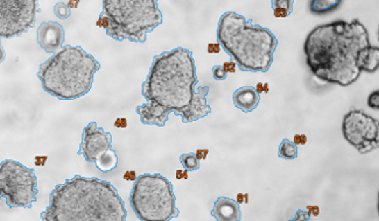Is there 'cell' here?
<instances>
[{
  "mask_svg": "<svg viewBox=\"0 0 379 221\" xmlns=\"http://www.w3.org/2000/svg\"><path fill=\"white\" fill-rule=\"evenodd\" d=\"M368 29L358 19L317 26L305 42L306 63L314 76L339 87H349L361 76L358 54L370 46Z\"/></svg>",
  "mask_w": 379,
  "mask_h": 221,
  "instance_id": "cell-1",
  "label": "cell"
},
{
  "mask_svg": "<svg viewBox=\"0 0 379 221\" xmlns=\"http://www.w3.org/2000/svg\"><path fill=\"white\" fill-rule=\"evenodd\" d=\"M44 221H125L128 211L109 181L80 175L55 186L49 205L41 213Z\"/></svg>",
  "mask_w": 379,
  "mask_h": 221,
  "instance_id": "cell-2",
  "label": "cell"
},
{
  "mask_svg": "<svg viewBox=\"0 0 379 221\" xmlns=\"http://www.w3.org/2000/svg\"><path fill=\"white\" fill-rule=\"evenodd\" d=\"M197 83L193 53L178 47L154 56L142 94L147 102L166 106L173 113L190 104Z\"/></svg>",
  "mask_w": 379,
  "mask_h": 221,
  "instance_id": "cell-3",
  "label": "cell"
},
{
  "mask_svg": "<svg viewBox=\"0 0 379 221\" xmlns=\"http://www.w3.org/2000/svg\"><path fill=\"white\" fill-rule=\"evenodd\" d=\"M217 42L245 73H267L278 47L277 37L270 29L253 25L236 12L221 15Z\"/></svg>",
  "mask_w": 379,
  "mask_h": 221,
  "instance_id": "cell-4",
  "label": "cell"
},
{
  "mask_svg": "<svg viewBox=\"0 0 379 221\" xmlns=\"http://www.w3.org/2000/svg\"><path fill=\"white\" fill-rule=\"evenodd\" d=\"M99 62L83 48L63 46L41 63L37 77L41 87L58 100H76L89 94Z\"/></svg>",
  "mask_w": 379,
  "mask_h": 221,
  "instance_id": "cell-5",
  "label": "cell"
},
{
  "mask_svg": "<svg viewBox=\"0 0 379 221\" xmlns=\"http://www.w3.org/2000/svg\"><path fill=\"white\" fill-rule=\"evenodd\" d=\"M162 21L158 0H103L97 26L113 40L144 44Z\"/></svg>",
  "mask_w": 379,
  "mask_h": 221,
  "instance_id": "cell-6",
  "label": "cell"
},
{
  "mask_svg": "<svg viewBox=\"0 0 379 221\" xmlns=\"http://www.w3.org/2000/svg\"><path fill=\"white\" fill-rule=\"evenodd\" d=\"M130 204L142 221H168L180 215L173 184L160 174L138 176L132 188Z\"/></svg>",
  "mask_w": 379,
  "mask_h": 221,
  "instance_id": "cell-7",
  "label": "cell"
},
{
  "mask_svg": "<svg viewBox=\"0 0 379 221\" xmlns=\"http://www.w3.org/2000/svg\"><path fill=\"white\" fill-rule=\"evenodd\" d=\"M0 186L8 207L31 209L37 200V177L35 171L17 161L0 163Z\"/></svg>",
  "mask_w": 379,
  "mask_h": 221,
  "instance_id": "cell-8",
  "label": "cell"
},
{
  "mask_svg": "<svg viewBox=\"0 0 379 221\" xmlns=\"http://www.w3.org/2000/svg\"><path fill=\"white\" fill-rule=\"evenodd\" d=\"M37 0H0V37L12 39L33 28Z\"/></svg>",
  "mask_w": 379,
  "mask_h": 221,
  "instance_id": "cell-9",
  "label": "cell"
},
{
  "mask_svg": "<svg viewBox=\"0 0 379 221\" xmlns=\"http://www.w3.org/2000/svg\"><path fill=\"white\" fill-rule=\"evenodd\" d=\"M343 138L360 154H369L378 148V120L360 109H351L343 118Z\"/></svg>",
  "mask_w": 379,
  "mask_h": 221,
  "instance_id": "cell-10",
  "label": "cell"
},
{
  "mask_svg": "<svg viewBox=\"0 0 379 221\" xmlns=\"http://www.w3.org/2000/svg\"><path fill=\"white\" fill-rule=\"evenodd\" d=\"M112 148V135L109 132L104 131L95 121L87 123L82 133V141L77 154L83 156L84 160L90 163L102 155L103 152Z\"/></svg>",
  "mask_w": 379,
  "mask_h": 221,
  "instance_id": "cell-11",
  "label": "cell"
},
{
  "mask_svg": "<svg viewBox=\"0 0 379 221\" xmlns=\"http://www.w3.org/2000/svg\"><path fill=\"white\" fill-rule=\"evenodd\" d=\"M209 90H210V87L208 85L197 87L190 104L185 106L183 109H178L173 113L175 116H181L183 123H194V121L203 119L205 116H209L212 113V107L207 102Z\"/></svg>",
  "mask_w": 379,
  "mask_h": 221,
  "instance_id": "cell-12",
  "label": "cell"
},
{
  "mask_svg": "<svg viewBox=\"0 0 379 221\" xmlns=\"http://www.w3.org/2000/svg\"><path fill=\"white\" fill-rule=\"evenodd\" d=\"M65 28L58 22H42L37 28V44L48 54L54 55L61 51L65 44Z\"/></svg>",
  "mask_w": 379,
  "mask_h": 221,
  "instance_id": "cell-13",
  "label": "cell"
},
{
  "mask_svg": "<svg viewBox=\"0 0 379 221\" xmlns=\"http://www.w3.org/2000/svg\"><path fill=\"white\" fill-rule=\"evenodd\" d=\"M135 112L140 116L142 125L164 127L171 111L166 106L158 104V103L147 102L142 105L137 106Z\"/></svg>",
  "mask_w": 379,
  "mask_h": 221,
  "instance_id": "cell-14",
  "label": "cell"
},
{
  "mask_svg": "<svg viewBox=\"0 0 379 221\" xmlns=\"http://www.w3.org/2000/svg\"><path fill=\"white\" fill-rule=\"evenodd\" d=\"M212 217L219 221H239L242 219L241 205L231 198L219 197L212 207Z\"/></svg>",
  "mask_w": 379,
  "mask_h": 221,
  "instance_id": "cell-15",
  "label": "cell"
},
{
  "mask_svg": "<svg viewBox=\"0 0 379 221\" xmlns=\"http://www.w3.org/2000/svg\"><path fill=\"white\" fill-rule=\"evenodd\" d=\"M233 105L242 112L250 113L257 109L260 103V94H257L255 87H242L233 94Z\"/></svg>",
  "mask_w": 379,
  "mask_h": 221,
  "instance_id": "cell-16",
  "label": "cell"
},
{
  "mask_svg": "<svg viewBox=\"0 0 379 221\" xmlns=\"http://www.w3.org/2000/svg\"><path fill=\"white\" fill-rule=\"evenodd\" d=\"M357 66L362 73H373L378 70L379 47L378 46H368L362 49L358 54Z\"/></svg>",
  "mask_w": 379,
  "mask_h": 221,
  "instance_id": "cell-17",
  "label": "cell"
},
{
  "mask_svg": "<svg viewBox=\"0 0 379 221\" xmlns=\"http://www.w3.org/2000/svg\"><path fill=\"white\" fill-rule=\"evenodd\" d=\"M343 0H310V11L315 15H325L335 12Z\"/></svg>",
  "mask_w": 379,
  "mask_h": 221,
  "instance_id": "cell-18",
  "label": "cell"
},
{
  "mask_svg": "<svg viewBox=\"0 0 379 221\" xmlns=\"http://www.w3.org/2000/svg\"><path fill=\"white\" fill-rule=\"evenodd\" d=\"M96 166L103 173H109L116 169L118 166V156L112 148L103 152L99 159L95 161Z\"/></svg>",
  "mask_w": 379,
  "mask_h": 221,
  "instance_id": "cell-19",
  "label": "cell"
},
{
  "mask_svg": "<svg viewBox=\"0 0 379 221\" xmlns=\"http://www.w3.org/2000/svg\"><path fill=\"white\" fill-rule=\"evenodd\" d=\"M294 0H272V10L277 19L287 18L292 15Z\"/></svg>",
  "mask_w": 379,
  "mask_h": 221,
  "instance_id": "cell-20",
  "label": "cell"
},
{
  "mask_svg": "<svg viewBox=\"0 0 379 221\" xmlns=\"http://www.w3.org/2000/svg\"><path fill=\"white\" fill-rule=\"evenodd\" d=\"M298 145H294V142L288 140V139H284L281 141L280 145H279V150H278V156L280 159L284 160H296L298 157Z\"/></svg>",
  "mask_w": 379,
  "mask_h": 221,
  "instance_id": "cell-21",
  "label": "cell"
},
{
  "mask_svg": "<svg viewBox=\"0 0 379 221\" xmlns=\"http://www.w3.org/2000/svg\"><path fill=\"white\" fill-rule=\"evenodd\" d=\"M180 162L183 164V169L188 171H195L200 169V161L197 160L195 152H188L180 156Z\"/></svg>",
  "mask_w": 379,
  "mask_h": 221,
  "instance_id": "cell-22",
  "label": "cell"
},
{
  "mask_svg": "<svg viewBox=\"0 0 379 221\" xmlns=\"http://www.w3.org/2000/svg\"><path fill=\"white\" fill-rule=\"evenodd\" d=\"M54 15L61 20H66L71 15V10L65 3H58L54 6Z\"/></svg>",
  "mask_w": 379,
  "mask_h": 221,
  "instance_id": "cell-23",
  "label": "cell"
},
{
  "mask_svg": "<svg viewBox=\"0 0 379 221\" xmlns=\"http://www.w3.org/2000/svg\"><path fill=\"white\" fill-rule=\"evenodd\" d=\"M212 76L215 78L216 80L219 82H222V80H226V77H228V73L224 71L222 66H215L212 67Z\"/></svg>",
  "mask_w": 379,
  "mask_h": 221,
  "instance_id": "cell-24",
  "label": "cell"
},
{
  "mask_svg": "<svg viewBox=\"0 0 379 221\" xmlns=\"http://www.w3.org/2000/svg\"><path fill=\"white\" fill-rule=\"evenodd\" d=\"M368 106L372 109H379V91H375L369 96Z\"/></svg>",
  "mask_w": 379,
  "mask_h": 221,
  "instance_id": "cell-25",
  "label": "cell"
},
{
  "mask_svg": "<svg viewBox=\"0 0 379 221\" xmlns=\"http://www.w3.org/2000/svg\"><path fill=\"white\" fill-rule=\"evenodd\" d=\"M222 68L226 73H236V69H237V64H236V62L233 61V58H231L230 61L224 62V63H223Z\"/></svg>",
  "mask_w": 379,
  "mask_h": 221,
  "instance_id": "cell-26",
  "label": "cell"
},
{
  "mask_svg": "<svg viewBox=\"0 0 379 221\" xmlns=\"http://www.w3.org/2000/svg\"><path fill=\"white\" fill-rule=\"evenodd\" d=\"M310 212L308 211H296V215L294 219H293V221H307L310 220Z\"/></svg>",
  "mask_w": 379,
  "mask_h": 221,
  "instance_id": "cell-27",
  "label": "cell"
},
{
  "mask_svg": "<svg viewBox=\"0 0 379 221\" xmlns=\"http://www.w3.org/2000/svg\"><path fill=\"white\" fill-rule=\"evenodd\" d=\"M222 51V47L219 42H215V44H209L208 47H207V51L208 54H219Z\"/></svg>",
  "mask_w": 379,
  "mask_h": 221,
  "instance_id": "cell-28",
  "label": "cell"
},
{
  "mask_svg": "<svg viewBox=\"0 0 379 221\" xmlns=\"http://www.w3.org/2000/svg\"><path fill=\"white\" fill-rule=\"evenodd\" d=\"M113 126L118 128V130H125V128L128 127V119L126 118H117Z\"/></svg>",
  "mask_w": 379,
  "mask_h": 221,
  "instance_id": "cell-29",
  "label": "cell"
},
{
  "mask_svg": "<svg viewBox=\"0 0 379 221\" xmlns=\"http://www.w3.org/2000/svg\"><path fill=\"white\" fill-rule=\"evenodd\" d=\"M209 149H197L195 155H196L197 160H207L208 157Z\"/></svg>",
  "mask_w": 379,
  "mask_h": 221,
  "instance_id": "cell-30",
  "label": "cell"
},
{
  "mask_svg": "<svg viewBox=\"0 0 379 221\" xmlns=\"http://www.w3.org/2000/svg\"><path fill=\"white\" fill-rule=\"evenodd\" d=\"M137 177H138V175H137L135 170H128L125 173L124 176H123L125 181L128 182H135Z\"/></svg>",
  "mask_w": 379,
  "mask_h": 221,
  "instance_id": "cell-31",
  "label": "cell"
},
{
  "mask_svg": "<svg viewBox=\"0 0 379 221\" xmlns=\"http://www.w3.org/2000/svg\"><path fill=\"white\" fill-rule=\"evenodd\" d=\"M307 211L310 212L312 217H319L320 215V209L317 205H308Z\"/></svg>",
  "mask_w": 379,
  "mask_h": 221,
  "instance_id": "cell-32",
  "label": "cell"
},
{
  "mask_svg": "<svg viewBox=\"0 0 379 221\" xmlns=\"http://www.w3.org/2000/svg\"><path fill=\"white\" fill-rule=\"evenodd\" d=\"M188 173L190 171L186 170V169H180V170H176V179H188Z\"/></svg>",
  "mask_w": 379,
  "mask_h": 221,
  "instance_id": "cell-33",
  "label": "cell"
},
{
  "mask_svg": "<svg viewBox=\"0 0 379 221\" xmlns=\"http://www.w3.org/2000/svg\"><path fill=\"white\" fill-rule=\"evenodd\" d=\"M47 156H37V157H35V166H37V167H44L46 162H47Z\"/></svg>",
  "mask_w": 379,
  "mask_h": 221,
  "instance_id": "cell-34",
  "label": "cell"
},
{
  "mask_svg": "<svg viewBox=\"0 0 379 221\" xmlns=\"http://www.w3.org/2000/svg\"><path fill=\"white\" fill-rule=\"evenodd\" d=\"M5 58H6V54H5L4 48L1 46V42H0V63L4 62Z\"/></svg>",
  "mask_w": 379,
  "mask_h": 221,
  "instance_id": "cell-35",
  "label": "cell"
},
{
  "mask_svg": "<svg viewBox=\"0 0 379 221\" xmlns=\"http://www.w3.org/2000/svg\"><path fill=\"white\" fill-rule=\"evenodd\" d=\"M257 94H264V83L257 84V87H255Z\"/></svg>",
  "mask_w": 379,
  "mask_h": 221,
  "instance_id": "cell-36",
  "label": "cell"
},
{
  "mask_svg": "<svg viewBox=\"0 0 379 221\" xmlns=\"http://www.w3.org/2000/svg\"><path fill=\"white\" fill-rule=\"evenodd\" d=\"M307 141H308V138H307V135L300 134V145H306Z\"/></svg>",
  "mask_w": 379,
  "mask_h": 221,
  "instance_id": "cell-37",
  "label": "cell"
},
{
  "mask_svg": "<svg viewBox=\"0 0 379 221\" xmlns=\"http://www.w3.org/2000/svg\"><path fill=\"white\" fill-rule=\"evenodd\" d=\"M236 202H237L239 205H243V204H244V195H243V193H238Z\"/></svg>",
  "mask_w": 379,
  "mask_h": 221,
  "instance_id": "cell-38",
  "label": "cell"
},
{
  "mask_svg": "<svg viewBox=\"0 0 379 221\" xmlns=\"http://www.w3.org/2000/svg\"><path fill=\"white\" fill-rule=\"evenodd\" d=\"M294 145H300V134H296L294 135Z\"/></svg>",
  "mask_w": 379,
  "mask_h": 221,
  "instance_id": "cell-39",
  "label": "cell"
},
{
  "mask_svg": "<svg viewBox=\"0 0 379 221\" xmlns=\"http://www.w3.org/2000/svg\"><path fill=\"white\" fill-rule=\"evenodd\" d=\"M269 92V84L264 83V94H267Z\"/></svg>",
  "mask_w": 379,
  "mask_h": 221,
  "instance_id": "cell-40",
  "label": "cell"
},
{
  "mask_svg": "<svg viewBox=\"0 0 379 221\" xmlns=\"http://www.w3.org/2000/svg\"><path fill=\"white\" fill-rule=\"evenodd\" d=\"M244 203L245 204L249 203V195H248V193H244Z\"/></svg>",
  "mask_w": 379,
  "mask_h": 221,
  "instance_id": "cell-41",
  "label": "cell"
},
{
  "mask_svg": "<svg viewBox=\"0 0 379 221\" xmlns=\"http://www.w3.org/2000/svg\"><path fill=\"white\" fill-rule=\"evenodd\" d=\"M3 197V193H1V186H0V198Z\"/></svg>",
  "mask_w": 379,
  "mask_h": 221,
  "instance_id": "cell-42",
  "label": "cell"
}]
</instances>
